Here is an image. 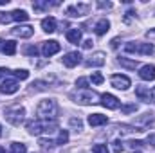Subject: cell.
<instances>
[{
    "instance_id": "17",
    "label": "cell",
    "mask_w": 155,
    "mask_h": 153,
    "mask_svg": "<svg viewBox=\"0 0 155 153\" xmlns=\"http://www.w3.org/2000/svg\"><path fill=\"white\" fill-rule=\"evenodd\" d=\"M107 122H108L107 115H101V114L88 115V124H90V126H101V124H107Z\"/></svg>"
},
{
    "instance_id": "39",
    "label": "cell",
    "mask_w": 155,
    "mask_h": 153,
    "mask_svg": "<svg viewBox=\"0 0 155 153\" xmlns=\"http://www.w3.org/2000/svg\"><path fill=\"white\" fill-rule=\"evenodd\" d=\"M83 47H85V49H90V47H92V40H87V41L83 43Z\"/></svg>"
},
{
    "instance_id": "3",
    "label": "cell",
    "mask_w": 155,
    "mask_h": 153,
    "mask_svg": "<svg viewBox=\"0 0 155 153\" xmlns=\"http://www.w3.org/2000/svg\"><path fill=\"white\" fill-rule=\"evenodd\" d=\"M4 115H5V119H7L13 126H20L22 121H24V115H25V108L20 106V105H15V106H9Z\"/></svg>"
},
{
    "instance_id": "11",
    "label": "cell",
    "mask_w": 155,
    "mask_h": 153,
    "mask_svg": "<svg viewBox=\"0 0 155 153\" xmlns=\"http://www.w3.org/2000/svg\"><path fill=\"white\" fill-rule=\"evenodd\" d=\"M101 105L107 106L108 110H117L119 108V99L112 94H103L101 96Z\"/></svg>"
},
{
    "instance_id": "16",
    "label": "cell",
    "mask_w": 155,
    "mask_h": 153,
    "mask_svg": "<svg viewBox=\"0 0 155 153\" xmlns=\"http://www.w3.org/2000/svg\"><path fill=\"white\" fill-rule=\"evenodd\" d=\"M139 76H141V79H144V81H153L155 79V67L153 65H144V67H141Z\"/></svg>"
},
{
    "instance_id": "30",
    "label": "cell",
    "mask_w": 155,
    "mask_h": 153,
    "mask_svg": "<svg viewBox=\"0 0 155 153\" xmlns=\"http://www.w3.org/2000/svg\"><path fill=\"white\" fill-rule=\"evenodd\" d=\"M76 85L78 86H81V90H85V88L88 86V79H87V77H79V79L76 81Z\"/></svg>"
},
{
    "instance_id": "15",
    "label": "cell",
    "mask_w": 155,
    "mask_h": 153,
    "mask_svg": "<svg viewBox=\"0 0 155 153\" xmlns=\"http://www.w3.org/2000/svg\"><path fill=\"white\" fill-rule=\"evenodd\" d=\"M0 50L4 52V54H7V56H13L15 52H16V43L13 41V40H0Z\"/></svg>"
},
{
    "instance_id": "27",
    "label": "cell",
    "mask_w": 155,
    "mask_h": 153,
    "mask_svg": "<svg viewBox=\"0 0 155 153\" xmlns=\"http://www.w3.org/2000/svg\"><path fill=\"white\" fill-rule=\"evenodd\" d=\"M13 76L18 77V79H27L29 77V72L25 69H18V70H13Z\"/></svg>"
},
{
    "instance_id": "5",
    "label": "cell",
    "mask_w": 155,
    "mask_h": 153,
    "mask_svg": "<svg viewBox=\"0 0 155 153\" xmlns=\"http://www.w3.org/2000/svg\"><path fill=\"white\" fill-rule=\"evenodd\" d=\"M71 97H72L76 103H79V105H90V103H96V99H97L96 92H92V90H88V88L71 94Z\"/></svg>"
},
{
    "instance_id": "42",
    "label": "cell",
    "mask_w": 155,
    "mask_h": 153,
    "mask_svg": "<svg viewBox=\"0 0 155 153\" xmlns=\"http://www.w3.org/2000/svg\"><path fill=\"white\" fill-rule=\"evenodd\" d=\"M0 153H5V150H4V148H2V146H0Z\"/></svg>"
},
{
    "instance_id": "31",
    "label": "cell",
    "mask_w": 155,
    "mask_h": 153,
    "mask_svg": "<svg viewBox=\"0 0 155 153\" xmlns=\"http://www.w3.org/2000/svg\"><path fill=\"white\" fill-rule=\"evenodd\" d=\"M112 150H114V153H121V151H123V144H121L119 141H114V144H112Z\"/></svg>"
},
{
    "instance_id": "6",
    "label": "cell",
    "mask_w": 155,
    "mask_h": 153,
    "mask_svg": "<svg viewBox=\"0 0 155 153\" xmlns=\"http://www.w3.org/2000/svg\"><path fill=\"white\" fill-rule=\"evenodd\" d=\"M18 88H20L18 81H16V79H9V77H5V79L2 81V85H0V92H2V94H5V96L16 94V92H18Z\"/></svg>"
},
{
    "instance_id": "36",
    "label": "cell",
    "mask_w": 155,
    "mask_h": 153,
    "mask_svg": "<svg viewBox=\"0 0 155 153\" xmlns=\"http://www.w3.org/2000/svg\"><path fill=\"white\" fill-rule=\"evenodd\" d=\"M71 124H72V126H78V128H81V121H79V119H71Z\"/></svg>"
},
{
    "instance_id": "23",
    "label": "cell",
    "mask_w": 155,
    "mask_h": 153,
    "mask_svg": "<svg viewBox=\"0 0 155 153\" xmlns=\"http://www.w3.org/2000/svg\"><path fill=\"white\" fill-rule=\"evenodd\" d=\"M11 153H27V148L22 142H13L11 144Z\"/></svg>"
},
{
    "instance_id": "28",
    "label": "cell",
    "mask_w": 155,
    "mask_h": 153,
    "mask_svg": "<svg viewBox=\"0 0 155 153\" xmlns=\"http://www.w3.org/2000/svg\"><path fill=\"white\" fill-rule=\"evenodd\" d=\"M92 153H110V151H108L107 144H96V146L92 148Z\"/></svg>"
},
{
    "instance_id": "14",
    "label": "cell",
    "mask_w": 155,
    "mask_h": 153,
    "mask_svg": "<svg viewBox=\"0 0 155 153\" xmlns=\"http://www.w3.org/2000/svg\"><path fill=\"white\" fill-rule=\"evenodd\" d=\"M85 65H87V67H101V65H105V54H103V52L92 54V56L85 61Z\"/></svg>"
},
{
    "instance_id": "1",
    "label": "cell",
    "mask_w": 155,
    "mask_h": 153,
    "mask_svg": "<svg viewBox=\"0 0 155 153\" xmlns=\"http://www.w3.org/2000/svg\"><path fill=\"white\" fill-rule=\"evenodd\" d=\"M36 114H38V119L41 121H54L56 115H58V103L54 99H43L36 108Z\"/></svg>"
},
{
    "instance_id": "19",
    "label": "cell",
    "mask_w": 155,
    "mask_h": 153,
    "mask_svg": "<svg viewBox=\"0 0 155 153\" xmlns=\"http://www.w3.org/2000/svg\"><path fill=\"white\" fill-rule=\"evenodd\" d=\"M41 29H43L45 33H54V31H56V20H54L52 16L43 18V20H41Z\"/></svg>"
},
{
    "instance_id": "33",
    "label": "cell",
    "mask_w": 155,
    "mask_h": 153,
    "mask_svg": "<svg viewBox=\"0 0 155 153\" xmlns=\"http://www.w3.org/2000/svg\"><path fill=\"white\" fill-rule=\"evenodd\" d=\"M135 110H137V106H135V105H128V106H124V108H123V112H124V114H130V112H135Z\"/></svg>"
},
{
    "instance_id": "43",
    "label": "cell",
    "mask_w": 155,
    "mask_h": 153,
    "mask_svg": "<svg viewBox=\"0 0 155 153\" xmlns=\"http://www.w3.org/2000/svg\"><path fill=\"white\" fill-rule=\"evenodd\" d=\"M0 135H2V126H0Z\"/></svg>"
},
{
    "instance_id": "21",
    "label": "cell",
    "mask_w": 155,
    "mask_h": 153,
    "mask_svg": "<svg viewBox=\"0 0 155 153\" xmlns=\"http://www.w3.org/2000/svg\"><path fill=\"white\" fill-rule=\"evenodd\" d=\"M29 18V15L24 11V9H15L13 13H11V20L13 22H25Z\"/></svg>"
},
{
    "instance_id": "38",
    "label": "cell",
    "mask_w": 155,
    "mask_h": 153,
    "mask_svg": "<svg viewBox=\"0 0 155 153\" xmlns=\"http://www.w3.org/2000/svg\"><path fill=\"white\" fill-rule=\"evenodd\" d=\"M146 36H148V38H155V29H150V31L146 33Z\"/></svg>"
},
{
    "instance_id": "34",
    "label": "cell",
    "mask_w": 155,
    "mask_h": 153,
    "mask_svg": "<svg viewBox=\"0 0 155 153\" xmlns=\"http://www.w3.org/2000/svg\"><path fill=\"white\" fill-rule=\"evenodd\" d=\"M143 144H144V142H141V141H132V142H130V146H132V148H141Z\"/></svg>"
},
{
    "instance_id": "18",
    "label": "cell",
    "mask_w": 155,
    "mask_h": 153,
    "mask_svg": "<svg viewBox=\"0 0 155 153\" xmlns=\"http://www.w3.org/2000/svg\"><path fill=\"white\" fill-rule=\"evenodd\" d=\"M155 121V114H143V117H137V119H134V124L135 126H139V128H144L148 122H152Z\"/></svg>"
},
{
    "instance_id": "10",
    "label": "cell",
    "mask_w": 155,
    "mask_h": 153,
    "mask_svg": "<svg viewBox=\"0 0 155 153\" xmlns=\"http://www.w3.org/2000/svg\"><path fill=\"white\" fill-rule=\"evenodd\" d=\"M33 33H35V29L31 25H20V27L11 29V34L13 36H18V38H31Z\"/></svg>"
},
{
    "instance_id": "7",
    "label": "cell",
    "mask_w": 155,
    "mask_h": 153,
    "mask_svg": "<svg viewBox=\"0 0 155 153\" xmlns=\"http://www.w3.org/2000/svg\"><path fill=\"white\" fill-rule=\"evenodd\" d=\"M88 9H90V5L88 4H74V5H69L67 7V15L69 16H85L87 13H88Z\"/></svg>"
},
{
    "instance_id": "35",
    "label": "cell",
    "mask_w": 155,
    "mask_h": 153,
    "mask_svg": "<svg viewBox=\"0 0 155 153\" xmlns=\"http://www.w3.org/2000/svg\"><path fill=\"white\" fill-rule=\"evenodd\" d=\"M146 142H148V144H152V146H155V133H152V135H148Z\"/></svg>"
},
{
    "instance_id": "29",
    "label": "cell",
    "mask_w": 155,
    "mask_h": 153,
    "mask_svg": "<svg viewBox=\"0 0 155 153\" xmlns=\"http://www.w3.org/2000/svg\"><path fill=\"white\" fill-rule=\"evenodd\" d=\"M90 79H92V83H94V85H101V83L105 81V77L101 76L99 72H94V74H92V77H90Z\"/></svg>"
},
{
    "instance_id": "20",
    "label": "cell",
    "mask_w": 155,
    "mask_h": 153,
    "mask_svg": "<svg viewBox=\"0 0 155 153\" xmlns=\"http://www.w3.org/2000/svg\"><path fill=\"white\" fill-rule=\"evenodd\" d=\"M108 29H110V22H108V20H99V22L96 24V27H94V31H96L97 36H103Z\"/></svg>"
},
{
    "instance_id": "22",
    "label": "cell",
    "mask_w": 155,
    "mask_h": 153,
    "mask_svg": "<svg viewBox=\"0 0 155 153\" xmlns=\"http://www.w3.org/2000/svg\"><path fill=\"white\" fill-rule=\"evenodd\" d=\"M67 40H69L71 43L78 45V43L81 41V31H79V29H71V31H67Z\"/></svg>"
},
{
    "instance_id": "40",
    "label": "cell",
    "mask_w": 155,
    "mask_h": 153,
    "mask_svg": "<svg viewBox=\"0 0 155 153\" xmlns=\"http://www.w3.org/2000/svg\"><path fill=\"white\" fill-rule=\"evenodd\" d=\"M117 45H119V38H114L112 40V49H117Z\"/></svg>"
},
{
    "instance_id": "2",
    "label": "cell",
    "mask_w": 155,
    "mask_h": 153,
    "mask_svg": "<svg viewBox=\"0 0 155 153\" xmlns=\"http://www.w3.org/2000/svg\"><path fill=\"white\" fill-rule=\"evenodd\" d=\"M52 128H56V122L54 121H41V119H36V121H29L27 122V130L29 133L33 135H40L43 132H52Z\"/></svg>"
},
{
    "instance_id": "13",
    "label": "cell",
    "mask_w": 155,
    "mask_h": 153,
    "mask_svg": "<svg viewBox=\"0 0 155 153\" xmlns=\"http://www.w3.org/2000/svg\"><path fill=\"white\" fill-rule=\"evenodd\" d=\"M81 61V54L79 52H69V54H65L63 56V65L65 67H69V69H72V67H76L78 63Z\"/></svg>"
},
{
    "instance_id": "26",
    "label": "cell",
    "mask_w": 155,
    "mask_h": 153,
    "mask_svg": "<svg viewBox=\"0 0 155 153\" xmlns=\"http://www.w3.org/2000/svg\"><path fill=\"white\" fill-rule=\"evenodd\" d=\"M67 141H69V132H67V130H61L60 135H58L56 144H67Z\"/></svg>"
},
{
    "instance_id": "9",
    "label": "cell",
    "mask_w": 155,
    "mask_h": 153,
    "mask_svg": "<svg viewBox=\"0 0 155 153\" xmlns=\"http://www.w3.org/2000/svg\"><path fill=\"white\" fill-rule=\"evenodd\" d=\"M60 49H61V47H60V43H58L56 40H49V41L43 43V47H41V54H43L45 58H49V56L60 52Z\"/></svg>"
},
{
    "instance_id": "24",
    "label": "cell",
    "mask_w": 155,
    "mask_h": 153,
    "mask_svg": "<svg viewBox=\"0 0 155 153\" xmlns=\"http://www.w3.org/2000/svg\"><path fill=\"white\" fill-rule=\"evenodd\" d=\"M51 5H58V2H56V4H49V2H35V4H33L35 11H43V9H49Z\"/></svg>"
},
{
    "instance_id": "37",
    "label": "cell",
    "mask_w": 155,
    "mask_h": 153,
    "mask_svg": "<svg viewBox=\"0 0 155 153\" xmlns=\"http://www.w3.org/2000/svg\"><path fill=\"white\" fill-rule=\"evenodd\" d=\"M97 5H99V7H103V9H105V7H107V9H108V7H112V4H110V2H99Z\"/></svg>"
},
{
    "instance_id": "44",
    "label": "cell",
    "mask_w": 155,
    "mask_h": 153,
    "mask_svg": "<svg viewBox=\"0 0 155 153\" xmlns=\"http://www.w3.org/2000/svg\"><path fill=\"white\" fill-rule=\"evenodd\" d=\"M135 153H141V151H135Z\"/></svg>"
},
{
    "instance_id": "12",
    "label": "cell",
    "mask_w": 155,
    "mask_h": 153,
    "mask_svg": "<svg viewBox=\"0 0 155 153\" xmlns=\"http://www.w3.org/2000/svg\"><path fill=\"white\" fill-rule=\"evenodd\" d=\"M135 96H137L141 101H144V103L155 101L153 90H150V88H146V86H137V88H135Z\"/></svg>"
},
{
    "instance_id": "25",
    "label": "cell",
    "mask_w": 155,
    "mask_h": 153,
    "mask_svg": "<svg viewBox=\"0 0 155 153\" xmlns=\"http://www.w3.org/2000/svg\"><path fill=\"white\" fill-rule=\"evenodd\" d=\"M119 63H121V67H126V69H135V67H139L137 61H130V60H126V58H121Z\"/></svg>"
},
{
    "instance_id": "32",
    "label": "cell",
    "mask_w": 155,
    "mask_h": 153,
    "mask_svg": "<svg viewBox=\"0 0 155 153\" xmlns=\"http://www.w3.org/2000/svg\"><path fill=\"white\" fill-rule=\"evenodd\" d=\"M25 54H29V56H36V54H38V49H36V47H27V49H25Z\"/></svg>"
},
{
    "instance_id": "8",
    "label": "cell",
    "mask_w": 155,
    "mask_h": 153,
    "mask_svg": "<svg viewBox=\"0 0 155 153\" xmlns=\"http://www.w3.org/2000/svg\"><path fill=\"white\" fill-rule=\"evenodd\" d=\"M110 83H112V86H116V88H119V90H126V88L132 85L130 77L121 76V74H114V76L110 77Z\"/></svg>"
},
{
    "instance_id": "41",
    "label": "cell",
    "mask_w": 155,
    "mask_h": 153,
    "mask_svg": "<svg viewBox=\"0 0 155 153\" xmlns=\"http://www.w3.org/2000/svg\"><path fill=\"white\" fill-rule=\"evenodd\" d=\"M7 2H9V0H0V5H5Z\"/></svg>"
},
{
    "instance_id": "4",
    "label": "cell",
    "mask_w": 155,
    "mask_h": 153,
    "mask_svg": "<svg viewBox=\"0 0 155 153\" xmlns=\"http://www.w3.org/2000/svg\"><path fill=\"white\" fill-rule=\"evenodd\" d=\"M124 50L126 52H134V54H144V56H150L153 54L155 47L152 43H126L124 45Z\"/></svg>"
}]
</instances>
